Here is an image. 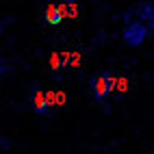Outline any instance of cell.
Segmentation results:
<instances>
[{"mask_svg":"<svg viewBox=\"0 0 154 154\" xmlns=\"http://www.w3.org/2000/svg\"><path fill=\"white\" fill-rule=\"evenodd\" d=\"M115 87H117V78L113 76L111 72H102V74H98V76L94 78V83H91V91H94L96 102L104 104V100L109 98V94H111Z\"/></svg>","mask_w":154,"mask_h":154,"instance_id":"cell-1","label":"cell"},{"mask_svg":"<svg viewBox=\"0 0 154 154\" xmlns=\"http://www.w3.org/2000/svg\"><path fill=\"white\" fill-rule=\"evenodd\" d=\"M148 37V24L141 22V20H135V22H128L124 26V42L132 48H137L143 44V39Z\"/></svg>","mask_w":154,"mask_h":154,"instance_id":"cell-2","label":"cell"},{"mask_svg":"<svg viewBox=\"0 0 154 154\" xmlns=\"http://www.w3.org/2000/svg\"><path fill=\"white\" fill-rule=\"evenodd\" d=\"M132 11H135V15L141 20V22L148 24V28L154 30V2H143L139 7H135Z\"/></svg>","mask_w":154,"mask_h":154,"instance_id":"cell-3","label":"cell"},{"mask_svg":"<svg viewBox=\"0 0 154 154\" xmlns=\"http://www.w3.org/2000/svg\"><path fill=\"white\" fill-rule=\"evenodd\" d=\"M48 98L46 94H42V91H35V96H33V109L37 115H46V111H48Z\"/></svg>","mask_w":154,"mask_h":154,"instance_id":"cell-4","label":"cell"},{"mask_svg":"<svg viewBox=\"0 0 154 154\" xmlns=\"http://www.w3.org/2000/svg\"><path fill=\"white\" fill-rule=\"evenodd\" d=\"M63 17H65V15H63V11H61V7H57V5H48V9H46V22H48V24L57 26Z\"/></svg>","mask_w":154,"mask_h":154,"instance_id":"cell-5","label":"cell"},{"mask_svg":"<svg viewBox=\"0 0 154 154\" xmlns=\"http://www.w3.org/2000/svg\"><path fill=\"white\" fill-rule=\"evenodd\" d=\"M59 7H61V11H63L65 17H76L78 15V7H76L74 0H65V2L59 5Z\"/></svg>","mask_w":154,"mask_h":154,"instance_id":"cell-6","label":"cell"},{"mask_svg":"<svg viewBox=\"0 0 154 154\" xmlns=\"http://www.w3.org/2000/svg\"><path fill=\"white\" fill-rule=\"evenodd\" d=\"M61 59H63V54H52V57H50V67H52V69H59L61 65H63V61H61Z\"/></svg>","mask_w":154,"mask_h":154,"instance_id":"cell-7","label":"cell"},{"mask_svg":"<svg viewBox=\"0 0 154 154\" xmlns=\"http://www.w3.org/2000/svg\"><path fill=\"white\" fill-rule=\"evenodd\" d=\"M69 65H74V67H78V65H80V54H78V52L69 54Z\"/></svg>","mask_w":154,"mask_h":154,"instance_id":"cell-8","label":"cell"},{"mask_svg":"<svg viewBox=\"0 0 154 154\" xmlns=\"http://www.w3.org/2000/svg\"><path fill=\"white\" fill-rule=\"evenodd\" d=\"M117 89L119 91H126L128 89V80L126 78H117Z\"/></svg>","mask_w":154,"mask_h":154,"instance_id":"cell-9","label":"cell"},{"mask_svg":"<svg viewBox=\"0 0 154 154\" xmlns=\"http://www.w3.org/2000/svg\"><path fill=\"white\" fill-rule=\"evenodd\" d=\"M46 98H48V104H50V106H52V104H57V94H54V91H48V94H46Z\"/></svg>","mask_w":154,"mask_h":154,"instance_id":"cell-10","label":"cell"},{"mask_svg":"<svg viewBox=\"0 0 154 154\" xmlns=\"http://www.w3.org/2000/svg\"><path fill=\"white\" fill-rule=\"evenodd\" d=\"M57 102H59V104H63V102H65V94H63V91H59V94H57Z\"/></svg>","mask_w":154,"mask_h":154,"instance_id":"cell-11","label":"cell"}]
</instances>
